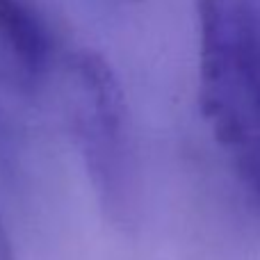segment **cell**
Segmentation results:
<instances>
[{
    "mask_svg": "<svg viewBox=\"0 0 260 260\" xmlns=\"http://www.w3.org/2000/svg\"><path fill=\"white\" fill-rule=\"evenodd\" d=\"M199 108L260 215V0H197Z\"/></svg>",
    "mask_w": 260,
    "mask_h": 260,
    "instance_id": "obj_1",
    "label": "cell"
},
{
    "mask_svg": "<svg viewBox=\"0 0 260 260\" xmlns=\"http://www.w3.org/2000/svg\"><path fill=\"white\" fill-rule=\"evenodd\" d=\"M67 91L71 126L87 174L105 208L123 215L133 192L135 160L121 82L101 53L80 50L69 59Z\"/></svg>",
    "mask_w": 260,
    "mask_h": 260,
    "instance_id": "obj_2",
    "label": "cell"
},
{
    "mask_svg": "<svg viewBox=\"0 0 260 260\" xmlns=\"http://www.w3.org/2000/svg\"><path fill=\"white\" fill-rule=\"evenodd\" d=\"M0 39L21 69L37 76L50 57V35L27 0H0Z\"/></svg>",
    "mask_w": 260,
    "mask_h": 260,
    "instance_id": "obj_3",
    "label": "cell"
},
{
    "mask_svg": "<svg viewBox=\"0 0 260 260\" xmlns=\"http://www.w3.org/2000/svg\"><path fill=\"white\" fill-rule=\"evenodd\" d=\"M0 260H14L12 244H9V238L3 229V221H0Z\"/></svg>",
    "mask_w": 260,
    "mask_h": 260,
    "instance_id": "obj_4",
    "label": "cell"
}]
</instances>
